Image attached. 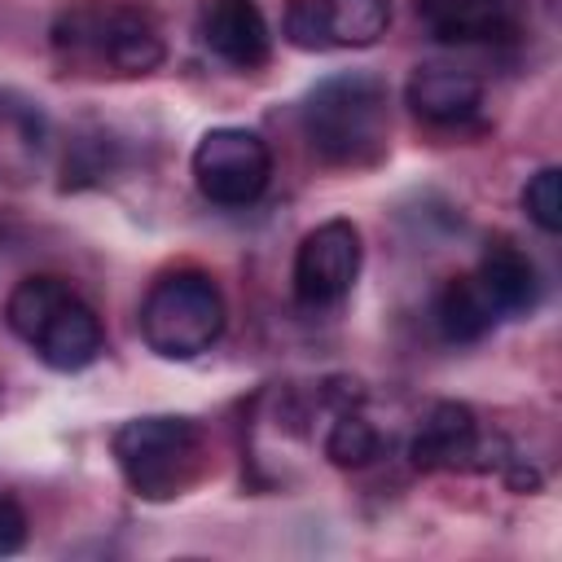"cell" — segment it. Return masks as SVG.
<instances>
[{
    "label": "cell",
    "instance_id": "6da1fadb",
    "mask_svg": "<svg viewBox=\"0 0 562 562\" xmlns=\"http://www.w3.org/2000/svg\"><path fill=\"white\" fill-rule=\"evenodd\" d=\"M386 83L364 70L321 79L303 101V136L334 167H369L386 154Z\"/></svg>",
    "mask_w": 562,
    "mask_h": 562
},
{
    "label": "cell",
    "instance_id": "7a4b0ae2",
    "mask_svg": "<svg viewBox=\"0 0 562 562\" xmlns=\"http://www.w3.org/2000/svg\"><path fill=\"white\" fill-rule=\"evenodd\" d=\"M4 321L57 373L88 369L105 347L101 316L61 277H48V272L13 285L9 303H4Z\"/></svg>",
    "mask_w": 562,
    "mask_h": 562
},
{
    "label": "cell",
    "instance_id": "3957f363",
    "mask_svg": "<svg viewBox=\"0 0 562 562\" xmlns=\"http://www.w3.org/2000/svg\"><path fill=\"white\" fill-rule=\"evenodd\" d=\"M110 452L132 496L154 505L184 496L206 470L202 426L176 413H149V417L123 422L110 439Z\"/></svg>",
    "mask_w": 562,
    "mask_h": 562
},
{
    "label": "cell",
    "instance_id": "277c9868",
    "mask_svg": "<svg viewBox=\"0 0 562 562\" xmlns=\"http://www.w3.org/2000/svg\"><path fill=\"white\" fill-rule=\"evenodd\" d=\"M228 307L220 285L198 268L162 272L140 303V338L162 360H193L224 334Z\"/></svg>",
    "mask_w": 562,
    "mask_h": 562
},
{
    "label": "cell",
    "instance_id": "5b68a950",
    "mask_svg": "<svg viewBox=\"0 0 562 562\" xmlns=\"http://www.w3.org/2000/svg\"><path fill=\"white\" fill-rule=\"evenodd\" d=\"M61 53H92L119 75H149L162 66L167 44L162 26L145 4H79L66 9L53 26Z\"/></svg>",
    "mask_w": 562,
    "mask_h": 562
},
{
    "label": "cell",
    "instance_id": "8992f818",
    "mask_svg": "<svg viewBox=\"0 0 562 562\" xmlns=\"http://www.w3.org/2000/svg\"><path fill=\"white\" fill-rule=\"evenodd\" d=\"M193 180L215 206H250L268 193L272 149L250 127H211L193 149Z\"/></svg>",
    "mask_w": 562,
    "mask_h": 562
},
{
    "label": "cell",
    "instance_id": "52a82bcc",
    "mask_svg": "<svg viewBox=\"0 0 562 562\" xmlns=\"http://www.w3.org/2000/svg\"><path fill=\"white\" fill-rule=\"evenodd\" d=\"M360 259H364V246H360V228L351 220L316 224L294 250V268H290L294 299L303 307L342 303L360 277Z\"/></svg>",
    "mask_w": 562,
    "mask_h": 562
},
{
    "label": "cell",
    "instance_id": "ba28073f",
    "mask_svg": "<svg viewBox=\"0 0 562 562\" xmlns=\"http://www.w3.org/2000/svg\"><path fill=\"white\" fill-rule=\"evenodd\" d=\"M527 0H417V18L439 44H505L522 31Z\"/></svg>",
    "mask_w": 562,
    "mask_h": 562
},
{
    "label": "cell",
    "instance_id": "9c48e42d",
    "mask_svg": "<svg viewBox=\"0 0 562 562\" xmlns=\"http://www.w3.org/2000/svg\"><path fill=\"white\" fill-rule=\"evenodd\" d=\"M198 35L233 70H259L272 57V31L255 0H202Z\"/></svg>",
    "mask_w": 562,
    "mask_h": 562
},
{
    "label": "cell",
    "instance_id": "30bf717a",
    "mask_svg": "<svg viewBox=\"0 0 562 562\" xmlns=\"http://www.w3.org/2000/svg\"><path fill=\"white\" fill-rule=\"evenodd\" d=\"M479 452H483V430L470 404L457 400H439L430 404V413L422 417L408 457L417 470H479Z\"/></svg>",
    "mask_w": 562,
    "mask_h": 562
},
{
    "label": "cell",
    "instance_id": "8fae6325",
    "mask_svg": "<svg viewBox=\"0 0 562 562\" xmlns=\"http://www.w3.org/2000/svg\"><path fill=\"white\" fill-rule=\"evenodd\" d=\"M404 101L435 127H465L483 110V83L461 66H417L404 83Z\"/></svg>",
    "mask_w": 562,
    "mask_h": 562
},
{
    "label": "cell",
    "instance_id": "7c38bea8",
    "mask_svg": "<svg viewBox=\"0 0 562 562\" xmlns=\"http://www.w3.org/2000/svg\"><path fill=\"white\" fill-rule=\"evenodd\" d=\"M470 277L479 281V290L487 294V303L496 307V316H527L540 303V268L509 237L487 241L483 255H479V268Z\"/></svg>",
    "mask_w": 562,
    "mask_h": 562
},
{
    "label": "cell",
    "instance_id": "4fadbf2b",
    "mask_svg": "<svg viewBox=\"0 0 562 562\" xmlns=\"http://www.w3.org/2000/svg\"><path fill=\"white\" fill-rule=\"evenodd\" d=\"M44 145H48L44 110L22 92L0 88V184L9 189L31 184L40 171Z\"/></svg>",
    "mask_w": 562,
    "mask_h": 562
},
{
    "label": "cell",
    "instance_id": "5bb4252c",
    "mask_svg": "<svg viewBox=\"0 0 562 562\" xmlns=\"http://www.w3.org/2000/svg\"><path fill=\"white\" fill-rule=\"evenodd\" d=\"M496 307L479 290L474 277H448L435 294V325L448 342H479L496 325Z\"/></svg>",
    "mask_w": 562,
    "mask_h": 562
},
{
    "label": "cell",
    "instance_id": "9a60e30c",
    "mask_svg": "<svg viewBox=\"0 0 562 562\" xmlns=\"http://www.w3.org/2000/svg\"><path fill=\"white\" fill-rule=\"evenodd\" d=\"M329 48H369L391 26V0H321Z\"/></svg>",
    "mask_w": 562,
    "mask_h": 562
},
{
    "label": "cell",
    "instance_id": "2e32d148",
    "mask_svg": "<svg viewBox=\"0 0 562 562\" xmlns=\"http://www.w3.org/2000/svg\"><path fill=\"white\" fill-rule=\"evenodd\" d=\"M378 452H382L378 426H373L364 413H356V408H338L334 422H329V430H325V457H329L338 470H360V465H369Z\"/></svg>",
    "mask_w": 562,
    "mask_h": 562
},
{
    "label": "cell",
    "instance_id": "e0dca14e",
    "mask_svg": "<svg viewBox=\"0 0 562 562\" xmlns=\"http://www.w3.org/2000/svg\"><path fill=\"white\" fill-rule=\"evenodd\" d=\"M522 211L540 233H562V171L558 167H540L527 184H522Z\"/></svg>",
    "mask_w": 562,
    "mask_h": 562
},
{
    "label": "cell",
    "instance_id": "ac0fdd59",
    "mask_svg": "<svg viewBox=\"0 0 562 562\" xmlns=\"http://www.w3.org/2000/svg\"><path fill=\"white\" fill-rule=\"evenodd\" d=\"M281 31L294 48L303 53H325L329 48V35H325V4L321 0H290L285 4V18H281Z\"/></svg>",
    "mask_w": 562,
    "mask_h": 562
},
{
    "label": "cell",
    "instance_id": "d6986e66",
    "mask_svg": "<svg viewBox=\"0 0 562 562\" xmlns=\"http://www.w3.org/2000/svg\"><path fill=\"white\" fill-rule=\"evenodd\" d=\"M22 544H26V514H22V505L13 496L0 492V558L18 553Z\"/></svg>",
    "mask_w": 562,
    "mask_h": 562
}]
</instances>
